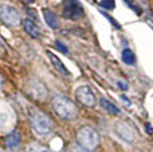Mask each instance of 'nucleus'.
Listing matches in <instances>:
<instances>
[{
  "mask_svg": "<svg viewBox=\"0 0 153 152\" xmlns=\"http://www.w3.org/2000/svg\"><path fill=\"white\" fill-rule=\"evenodd\" d=\"M100 106L104 108L105 111H108L109 113H113V115H119L120 113V108L116 106V104H113L112 101L107 100V99H101L100 100Z\"/></svg>",
  "mask_w": 153,
  "mask_h": 152,
  "instance_id": "obj_13",
  "label": "nucleus"
},
{
  "mask_svg": "<svg viewBox=\"0 0 153 152\" xmlns=\"http://www.w3.org/2000/svg\"><path fill=\"white\" fill-rule=\"evenodd\" d=\"M23 27H24L25 32H27L29 36L35 37V39L40 37V35H42L40 28L37 27L36 23H35L33 20H31V19H24V22H23Z\"/></svg>",
  "mask_w": 153,
  "mask_h": 152,
  "instance_id": "obj_10",
  "label": "nucleus"
},
{
  "mask_svg": "<svg viewBox=\"0 0 153 152\" xmlns=\"http://www.w3.org/2000/svg\"><path fill=\"white\" fill-rule=\"evenodd\" d=\"M55 43H56V48L60 49V51L63 52V54H68V48H67V47L64 45L63 43H60L59 40H57V42H55Z\"/></svg>",
  "mask_w": 153,
  "mask_h": 152,
  "instance_id": "obj_17",
  "label": "nucleus"
},
{
  "mask_svg": "<svg viewBox=\"0 0 153 152\" xmlns=\"http://www.w3.org/2000/svg\"><path fill=\"white\" fill-rule=\"evenodd\" d=\"M76 99H77L83 106L88 107V108H92L96 103L95 93L92 92V89L88 86H80L76 89Z\"/></svg>",
  "mask_w": 153,
  "mask_h": 152,
  "instance_id": "obj_6",
  "label": "nucleus"
},
{
  "mask_svg": "<svg viewBox=\"0 0 153 152\" xmlns=\"http://www.w3.org/2000/svg\"><path fill=\"white\" fill-rule=\"evenodd\" d=\"M43 152H48V151H43Z\"/></svg>",
  "mask_w": 153,
  "mask_h": 152,
  "instance_id": "obj_22",
  "label": "nucleus"
},
{
  "mask_svg": "<svg viewBox=\"0 0 153 152\" xmlns=\"http://www.w3.org/2000/svg\"><path fill=\"white\" fill-rule=\"evenodd\" d=\"M3 81H4V80H3V76L0 75V88H1V86H3Z\"/></svg>",
  "mask_w": 153,
  "mask_h": 152,
  "instance_id": "obj_21",
  "label": "nucleus"
},
{
  "mask_svg": "<svg viewBox=\"0 0 153 152\" xmlns=\"http://www.w3.org/2000/svg\"><path fill=\"white\" fill-rule=\"evenodd\" d=\"M76 139H77V142H79V145L87 152L95 151L96 148H97L99 142H100L97 132L91 127H81L80 130L77 131Z\"/></svg>",
  "mask_w": 153,
  "mask_h": 152,
  "instance_id": "obj_2",
  "label": "nucleus"
},
{
  "mask_svg": "<svg viewBox=\"0 0 153 152\" xmlns=\"http://www.w3.org/2000/svg\"><path fill=\"white\" fill-rule=\"evenodd\" d=\"M119 87L121 89H124V91H126V89H128V86H126L125 83H123V81H119Z\"/></svg>",
  "mask_w": 153,
  "mask_h": 152,
  "instance_id": "obj_18",
  "label": "nucleus"
},
{
  "mask_svg": "<svg viewBox=\"0 0 153 152\" xmlns=\"http://www.w3.org/2000/svg\"><path fill=\"white\" fill-rule=\"evenodd\" d=\"M65 152H87V151L83 150V148L77 144H71L69 147L65 150Z\"/></svg>",
  "mask_w": 153,
  "mask_h": 152,
  "instance_id": "obj_15",
  "label": "nucleus"
},
{
  "mask_svg": "<svg viewBox=\"0 0 153 152\" xmlns=\"http://www.w3.org/2000/svg\"><path fill=\"white\" fill-rule=\"evenodd\" d=\"M99 5L101 8H107V10H113L114 8V1H101V3H99Z\"/></svg>",
  "mask_w": 153,
  "mask_h": 152,
  "instance_id": "obj_16",
  "label": "nucleus"
},
{
  "mask_svg": "<svg viewBox=\"0 0 153 152\" xmlns=\"http://www.w3.org/2000/svg\"><path fill=\"white\" fill-rule=\"evenodd\" d=\"M47 55H48V57H49V60H51V63H52V66L56 68V71L57 72H60L61 75H64V76H69V71H68V68H67L63 64V61H61L60 59H59L57 56H56L55 54H52L51 51H47Z\"/></svg>",
  "mask_w": 153,
  "mask_h": 152,
  "instance_id": "obj_9",
  "label": "nucleus"
},
{
  "mask_svg": "<svg viewBox=\"0 0 153 152\" xmlns=\"http://www.w3.org/2000/svg\"><path fill=\"white\" fill-rule=\"evenodd\" d=\"M0 20L4 24L15 27L20 23V13L17 12L16 8L11 5H0Z\"/></svg>",
  "mask_w": 153,
  "mask_h": 152,
  "instance_id": "obj_4",
  "label": "nucleus"
},
{
  "mask_svg": "<svg viewBox=\"0 0 153 152\" xmlns=\"http://www.w3.org/2000/svg\"><path fill=\"white\" fill-rule=\"evenodd\" d=\"M28 92L32 95V98L35 99H44L47 96V89L45 87L43 86L42 83H39V81H33V83L29 84L28 87Z\"/></svg>",
  "mask_w": 153,
  "mask_h": 152,
  "instance_id": "obj_8",
  "label": "nucleus"
},
{
  "mask_svg": "<svg viewBox=\"0 0 153 152\" xmlns=\"http://www.w3.org/2000/svg\"><path fill=\"white\" fill-rule=\"evenodd\" d=\"M116 132L119 133V136L121 139H124L125 142H133V140L137 139V135H136V131L131 127L129 124H126L124 121H120L116 124Z\"/></svg>",
  "mask_w": 153,
  "mask_h": 152,
  "instance_id": "obj_7",
  "label": "nucleus"
},
{
  "mask_svg": "<svg viewBox=\"0 0 153 152\" xmlns=\"http://www.w3.org/2000/svg\"><path fill=\"white\" fill-rule=\"evenodd\" d=\"M52 107L55 112L64 120H75L77 118V107L72 100L65 98L64 95H56L52 99Z\"/></svg>",
  "mask_w": 153,
  "mask_h": 152,
  "instance_id": "obj_1",
  "label": "nucleus"
},
{
  "mask_svg": "<svg viewBox=\"0 0 153 152\" xmlns=\"http://www.w3.org/2000/svg\"><path fill=\"white\" fill-rule=\"evenodd\" d=\"M20 142H22V136L16 131H13L12 133H10V135L5 137V145L8 148H16L20 144Z\"/></svg>",
  "mask_w": 153,
  "mask_h": 152,
  "instance_id": "obj_12",
  "label": "nucleus"
},
{
  "mask_svg": "<svg viewBox=\"0 0 153 152\" xmlns=\"http://www.w3.org/2000/svg\"><path fill=\"white\" fill-rule=\"evenodd\" d=\"M31 124L33 131L37 135H47L52 131L53 123H52L51 118L43 111H33L31 113Z\"/></svg>",
  "mask_w": 153,
  "mask_h": 152,
  "instance_id": "obj_3",
  "label": "nucleus"
},
{
  "mask_svg": "<svg viewBox=\"0 0 153 152\" xmlns=\"http://www.w3.org/2000/svg\"><path fill=\"white\" fill-rule=\"evenodd\" d=\"M146 128H148V132H149V133H153V131H152V127H151V125L146 124Z\"/></svg>",
  "mask_w": 153,
  "mask_h": 152,
  "instance_id": "obj_19",
  "label": "nucleus"
},
{
  "mask_svg": "<svg viewBox=\"0 0 153 152\" xmlns=\"http://www.w3.org/2000/svg\"><path fill=\"white\" fill-rule=\"evenodd\" d=\"M121 57H123V61H124L125 64H128V66H133V64L136 63V56H134V54L129 48H125L124 51H123Z\"/></svg>",
  "mask_w": 153,
  "mask_h": 152,
  "instance_id": "obj_14",
  "label": "nucleus"
},
{
  "mask_svg": "<svg viewBox=\"0 0 153 152\" xmlns=\"http://www.w3.org/2000/svg\"><path fill=\"white\" fill-rule=\"evenodd\" d=\"M43 16H44V20H45V23H47V24H48L51 28L56 30V28L60 27V22H59L57 16H56L51 10H44V11H43Z\"/></svg>",
  "mask_w": 153,
  "mask_h": 152,
  "instance_id": "obj_11",
  "label": "nucleus"
},
{
  "mask_svg": "<svg viewBox=\"0 0 153 152\" xmlns=\"http://www.w3.org/2000/svg\"><path fill=\"white\" fill-rule=\"evenodd\" d=\"M83 15H84V8H83V5H81L79 1L71 0V1H67L65 4H64L63 16L65 17V19L75 20V19L81 17Z\"/></svg>",
  "mask_w": 153,
  "mask_h": 152,
  "instance_id": "obj_5",
  "label": "nucleus"
},
{
  "mask_svg": "<svg viewBox=\"0 0 153 152\" xmlns=\"http://www.w3.org/2000/svg\"><path fill=\"white\" fill-rule=\"evenodd\" d=\"M121 99H123V100H124V101H125V103H128V104H129V100H128V99H126V98H125V96H124V95H123V96H121Z\"/></svg>",
  "mask_w": 153,
  "mask_h": 152,
  "instance_id": "obj_20",
  "label": "nucleus"
}]
</instances>
